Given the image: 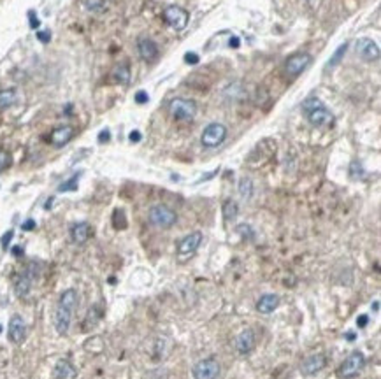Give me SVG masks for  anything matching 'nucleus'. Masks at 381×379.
Segmentation results:
<instances>
[{
  "instance_id": "obj_1",
  "label": "nucleus",
  "mask_w": 381,
  "mask_h": 379,
  "mask_svg": "<svg viewBox=\"0 0 381 379\" xmlns=\"http://www.w3.org/2000/svg\"><path fill=\"white\" fill-rule=\"evenodd\" d=\"M77 304V292L72 288L65 290V292L60 295L58 306H56L55 311V328L60 335H65L70 328V321H72V314L76 311Z\"/></svg>"
},
{
  "instance_id": "obj_2",
  "label": "nucleus",
  "mask_w": 381,
  "mask_h": 379,
  "mask_svg": "<svg viewBox=\"0 0 381 379\" xmlns=\"http://www.w3.org/2000/svg\"><path fill=\"white\" fill-rule=\"evenodd\" d=\"M302 113L313 127H330L334 123V114L323 106L318 97H308L302 102Z\"/></svg>"
},
{
  "instance_id": "obj_3",
  "label": "nucleus",
  "mask_w": 381,
  "mask_h": 379,
  "mask_svg": "<svg viewBox=\"0 0 381 379\" xmlns=\"http://www.w3.org/2000/svg\"><path fill=\"white\" fill-rule=\"evenodd\" d=\"M149 223L158 228H170L177 221V214L165 204H156L149 209Z\"/></svg>"
},
{
  "instance_id": "obj_4",
  "label": "nucleus",
  "mask_w": 381,
  "mask_h": 379,
  "mask_svg": "<svg viewBox=\"0 0 381 379\" xmlns=\"http://www.w3.org/2000/svg\"><path fill=\"white\" fill-rule=\"evenodd\" d=\"M169 113L177 121H190L197 114V104L190 99H174L169 104Z\"/></svg>"
},
{
  "instance_id": "obj_5",
  "label": "nucleus",
  "mask_w": 381,
  "mask_h": 379,
  "mask_svg": "<svg viewBox=\"0 0 381 379\" xmlns=\"http://www.w3.org/2000/svg\"><path fill=\"white\" fill-rule=\"evenodd\" d=\"M227 137V127L222 123H209L202 132L201 142L204 148H218Z\"/></svg>"
},
{
  "instance_id": "obj_6",
  "label": "nucleus",
  "mask_w": 381,
  "mask_h": 379,
  "mask_svg": "<svg viewBox=\"0 0 381 379\" xmlns=\"http://www.w3.org/2000/svg\"><path fill=\"white\" fill-rule=\"evenodd\" d=\"M365 367V356L360 351H353L343 363H341L339 376L344 379H351L362 372V369Z\"/></svg>"
},
{
  "instance_id": "obj_7",
  "label": "nucleus",
  "mask_w": 381,
  "mask_h": 379,
  "mask_svg": "<svg viewBox=\"0 0 381 379\" xmlns=\"http://www.w3.org/2000/svg\"><path fill=\"white\" fill-rule=\"evenodd\" d=\"M311 63V55L309 53H295L284 62V76L288 79H295L302 70Z\"/></svg>"
},
{
  "instance_id": "obj_8",
  "label": "nucleus",
  "mask_w": 381,
  "mask_h": 379,
  "mask_svg": "<svg viewBox=\"0 0 381 379\" xmlns=\"http://www.w3.org/2000/svg\"><path fill=\"white\" fill-rule=\"evenodd\" d=\"M194 379H218L220 376V363L216 358H204L201 362L195 363L194 370Z\"/></svg>"
},
{
  "instance_id": "obj_9",
  "label": "nucleus",
  "mask_w": 381,
  "mask_h": 379,
  "mask_svg": "<svg viewBox=\"0 0 381 379\" xmlns=\"http://www.w3.org/2000/svg\"><path fill=\"white\" fill-rule=\"evenodd\" d=\"M163 20H165L174 30L179 32V30H184V28H186L188 20H190V14H188V11L181 9V7L170 6L163 11Z\"/></svg>"
},
{
  "instance_id": "obj_10",
  "label": "nucleus",
  "mask_w": 381,
  "mask_h": 379,
  "mask_svg": "<svg viewBox=\"0 0 381 379\" xmlns=\"http://www.w3.org/2000/svg\"><path fill=\"white\" fill-rule=\"evenodd\" d=\"M35 277H37V270H35V265H28L23 272L20 274L16 285H14V292H16L18 297H27L30 293L32 286L35 283Z\"/></svg>"
},
{
  "instance_id": "obj_11",
  "label": "nucleus",
  "mask_w": 381,
  "mask_h": 379,
  "mask_svg": "<svg viewBox=\"0 0 381 379\" xmlns=\"http://www.w3.org/2000/svg\"><path fill=\"white\" fill-rule=\"evenodd\" d=\"M201 242H202V234H201V232H192V234L184 235V237L181 239L179 246H177V255H179V258L181 260L190 258V256L199 249Z\"/></svg>"
},
{
  "instance_id": "obj_12",
  "label": "nucleus",
  "mask_w": 381,
  "mask_h": 379,
  "mask_svg": "<svg viewBox=\"0 0 381 379\" xmlns=\"http://www.w3.org/2000/svg\"><path fill=\"white\" fill-rule=\"evenodd\" d=\"M357 53L365 62H374V60L379 58V48L372 39H358Z\"/></svg>"
},
{
  "instance_id": "obj_13",
  "label": "nucleus",
  "mask_w": 381,
  "mask_h": 379,
  "mask_svg": "<svg viewBox=\"0 0 381 379\" xmlns=\"http://www.w3.org/2000/svg\"><path fill=\"white\" fill-rule=\"evenodd\" d=\"M7 334H9L11 342L14 344H21L27 337V325H25L23 318L21 316H13L9 321V328H7Z\"/></svg>"
},
{
  "instance_id": "obj_14",
  "label": "nucleus",
  "mask_w": 381,
  "mask_h": 379,
  "mask_svg": "<svg viewBox=\"0 0 381 379\" xmlns=\"http://www.w3.org/2000/svg\"><path fill=\"white\" fill-rule=\"evenodd\" d=\"M325 365H327L325 355H322V353H316V355L308 356V358L302 362L301 372L304 374V376H315V374H318Z\"/></svg>"
},
{
  "instance_id": "obj_15",
  "label": "nucleus",
  "mask_w": 381,
  "mask_h": 379,
  "mask_svg": "<svg viewBox=\"0 0 381 379\" xmlns=\"http://www.w3.org/2000/svg\"><path fill=\"white\" fill-rule=\"evenodd\" d=\"M137 51H139V56H141L144 62L151 63L158 58V46L155 44V41L148 37H141L137 41Z\"/></svg>"
},
{
  "instance_id": "obj_16",
  "label": "nucleus",
  "mask_w": 381,
  "mask_h": 379,
  "mask_svg": "<svg viewBox=\"0 0 381 379\" xmlns=\"http://www.w3.org/2000/svg\"><path fill=\"white\" fill-rule=\"evenodd\" d=\"M256 344V335L251 328H246L239 334V337L236 339V349L239 355H248V353L253 351Z\"/></svg>"
},
{
  "instance_id": "obj_17",
  "label": "nucleus",
  "mask_w": 381,
  "mask_h": 379,
  "mask_svg": "<svg viewBox=\"0 0 381 379\" xmlns=\"http://www.w3.org/2000/svg\"><path fill=\"white\" fill-rule=\"evenodd\" d=\"M72 137H74V128L70 127V125H63V127H58L53 130L51 144L56 146V148H63L65 144H69Z\"/></svg>"
},
{
  "instance_id": "obj_18",
  "label": "nucleus",
  "mask_w": 381,
  "mask_h": 379,
  "mask_svg": "<svg viewBox=\"0 0 381 379\" xmlns=\"http://www.w3.org/2000/svg\"><path fill=\"white\" fill-rule=\"evenodd\" d=\"M91 235V227L86 223V221H79V223H74L70 227V237L76 244H84V242L90 239Z\"/></svg>"
},
{
  "instance_id": "obj_19",
  "label": "nucleus",
  "mask_w": 381,
  "mask_h": 379,
  "mask_svg": "<svg viewBox=\"0 0 381 379\" xmlns=\"http://www.w3.org/2000/svg\"><path fill=\"white\" fill-rule=\"evenodd\" d=\"M277 306H279V297L274 295V293H265L256 302V311L262 314H270Z\"/></svg>"
},
{
  "instance_id": "obj_20",
  "label": "nucleus",
  "mask_w": 381,
  "mask_h": 379,
  "mask_svg": "<svg viewBox=\"0 0 381 379\" xmlns=\"http://www.w3.org/2000/svg\"><path fill=\"white\" fill-rule=\"evenodd\" d=\"M53 376H55V379L74 377L76 376V369H74L69 360H58V363L55 365V370H53Z\"/></svg>"
},
{
  "instance_id": "obj_21",
  "label": "nucleus",
  "mask_w": 381,
  "mask_h": 379,
  "mask_svg": "<svg viewBox=\"0 0 381 379\" xmlns=\"http://www.w3.org/2000/svg\"><path fill=\"white\" fill-rule=\"evenodd\" d=\"M113 79L115 83H120V84H128L130 83V67L127 63H120L113 69Z\"/></svg>"
},
{
  "instance_id": "obj_22",
  "label": "nucleus",
  "mask_w": 381,
  "mask_h": 379,
  "mask_svg": "<svg viewBox=\"0 0 381 379\" xmlns=\"http://www.w3.org/2000/svg\"><path fill=\"white\" fill-rule=\"evenodd\" d=\"M102 318V311L99 306H91L90 311H88L86 318H84V330H90V328H93L95 325L99 323V320Z\"/></svg>"
},
{
  "instance_id": "obj_23",
  "label": "nucleus",
  "mask_w": 381,
  "mask_h": 379,
  "mask_svg": "<svg viewBox=\"0 0 381 379\" xmlns=\"http://www.w3.org/2000/svg\"><path fill=\"white\" fill-rule=\"evenodd\" d=\"M83 6L88 13H93V14H101V13H106L108 11V0H83Z\"/></svg>"
},
{
  "instance_id": "obj_24",
  "label": "nucleus",
  "mask_w": 381,
  "mask_h": 379,
  "mask_svg": "<svg viewBox=\"0 0 381 379\" xmlns=\"http://www.w3.org/2000/svg\"><path fill=\"white\" fill-rule=\"evenodd\" d=\"M18 100L16 90H0V111L14 106Z\"/></svg>"
},
{
  "instance_id": "obj_25",
  "label": "nucleus",
  "mask_w": 381,
  "mask_h": 379,
  "mask_svg": "<svg viewBox=\"0 0 381 379\" xmlns=\"http://www.w3.org/2000/svg\"><path fill=\"white\" fill-rule=\"evenodd\" d=\"M237 213H239V207H237L236 200H227V202L223 204V218H225V221L236 220Z\"/></svg>"
},
{
  "instance_id": "obj_26",
  "label": "nucleus",
  "mask_w": 381,
  "mask_h": 379,
  "mask_svg": "<svg viewBox=\"0 0 381 379\" xmlns=\"http://www.w3.org/2000/svg\"><path fill=\"white\" fill-rule=\"evenodd\" d=\"M239 193L244 200H250L251 195H253V181L250 177H243L239 181Z\"/></svg>"
},
{
  "instance_id": "obj_27",
  "label": "nucleus",
  "mask_w": 381,
  "mask_h": 379,
  "mask_svg": "<svg viewBox=\"0 0 381 379\" xmlns=\"http://www.w3.org/2000/svg\"><path fill=\"white\" fill-rule=\"evenodd\" d=\"M346 49H348V44H346V42H344V44H341L339 48L336 49V53L332 55V58H330L329 62H327V67H336L337 63H339L341 60H343V56H344V53H346Z\"/></svg>"
},
{
  "instance_id": "obj_28",
  "label": "nucleus",
  "mask_w": 381,
  "mask_h": 379,
  "mask_svg": "<svg viewBox=\"0 0 381 379\" xmlns=\"http://www.w3.org/2000/svg\"><path fill=\"white\" fill-rule=\"evenodd\" d=\"M81 174H74L72 177H70L69 181H65V183H62L58 186V192H74V190H77V179H79Z\"/></svg>"
},
{
  "instance_id": "obj_29",
  "label": "nucleus",
  "mask_w": 381,
  "mask_h": 379,
  "mask_svg": "<svg viewBox=\"0 0 381 379\" xmlns=\"http://www.w3.org/2000/svg\"><path fill=\"white\" fill-rule=\"evenodd\" d=\"M350 176L353 177V179H358V177H364V169H362V165L358 162H353L350 167Z\"/></svg>"
},
{
  "instance_id": "obj_30",
  "label": "nucleus",
  "mask_w": 381,
  "mask_h": 379,
  "mask_svg": "<svg viewBox=\"0 0 381 379\" xmlns=\"http://www.w3.org/2000/svg\"><path fill=\"white\" fill-rule=\"evenodd\" d=\"M11 165V155L7 151H0V172Z\"/></svg>"
},
{
  "instance_id": "obj_31",
  "label": "nucleus",
  "mask_w": 381,
  "mask_h": 379,
  "mask_svg": "<svg viewBox=\"0 0 381 379\" xmlns=\"http://www.w3.org/2000/svg\"><path fill=\"white\" fill-rule=\"evenodd\" d=\"M13 235H14L13 230H7L6 234L2 235V239H0V244H2L4 249H7V246H9V242H11V239H13Z\"/></svg>"
},
{
  "instance_id": "obj_32",
  "label": "nucleus",
  "mask_w": 381,
  "mask_h": 379,
  "mask_svg": "<svg viewBox=\"0 0 381 379\" xmlns=\"http://www.w3.org/2000/svg\"><path fill=\"white\" fill-rule=\"evenodd\" d=\"M184 62L190 63V65H197V63L201 62V58H199V55H195V53H186V55H184Z\"/></svg>"
},
{
  "instance_id": "obj_33",
  "label": "nucleus",
  "mask_w": 381,
  "mask_h": 379,
  "mask_svg": "<svg viewBox=\"0 0 381 379\" xmlns=\"http://www.w3.org/2000/svg\"><path fill=\"white\" fill-rule=\"evenodd\" d=\"M149 100V95L146 93L144 90H139L137 93H135V102L137 104H146Z\"/></svg>"
},
{
  "instance_id": "obj_34",
  "label": "nucleus",
  "mask_w": 381,
  "mask_h": 379,
  "mask_svg": "<svg viewBox=\"0 0 381 379\" xmlns=\"http://www.w3.org/2000/svg\"><path fill=\"white\" fill-rule=\"evenodd\" d=\"M28 20H30V27H32V28H39L41 21H39L37 14H35L34 11H30V13H28Z\"/></svg>"
},
{
  "instance_id": "obj_35",
  "label": "nucleus",
  "mask_w": 381,
  "mask_h": 379,
  "mask_svg": "<svg viewBox=\"0 0 381 379\" xmlns=\"http://www.w3.org/2000/svg\"><path fill=\"white\" fill-rule=\"evenodd\" d=\"M37 39H39L41 42H44V44H46V42L51 41V34H49V30H46V32H37Z\"/></svg>"
},
{
  "instance_id": "obj_36",
  "label": "nucleus",
  "mask_w": 381,
  "mask_h": 379,
  "mask_svg": "<svg viewBox=\"0 0 381 379\" xmlns=\"http://www.w3.org/2000/svg\"><path fill=\"white\" fill-rule=\"evenodd\" d=\"M367 323H369V316H367V314H360V316L357 318V325L360 328H365V327H367Z\"/></svg>"
},
{
  "instance_id": "obj_37",
  "label": "nucleus",
  "mask_w": 381,
  "mask_h": 379,
  "mask_svg": "<svg viewBox=\"0 0 381 379\" xmlns=\"http://www.w3.org/2000/svg\"><path fill=\"white\" fill-rule=\"evenodd\" d=\"M109 139H111V134H109V130H102L101 134H99V142H102V144H104V142H108Z\"/></svg>"
},
{
  "instance_id": "obj_38",
  "label": "nucleus",
  "mask_w": 381,
  "mask_h": 379,
  "mask_svg": "<svg viewBox=\"0 0 381 379\" xmlns=\"http://www.w3.org/2000/svg\"><path fill=\"white\" fill-rule=\"evenodd\" d=\"M21 228H23L25 232H28V230H34V228H35V221H34V220H27V221H25L23 225H21Z\"/></svg>"
},
{
  "instance_id": "obj_39",
  "label": "nucleus",
  "mask_w": 381,
  "mask_h": 379,
  "mask_svg": "<svg viewBox=\"0 0 381 379\" xmlns=\"http://www.w3.org/2000/svg\"><path fill=\"white\" fill-rule=\"evenodd\" d=\"M141 132H137V130H134V132H130V135H128V139H130L132 142H139L141 141Z\"/></svg>"
},
{
  "instance_id": "obj_40",
  "label": "nucleus",
  "mask_w": 381,
  "mask_h": 379,
  "mask_svg": "<svg viewBox=\"0 0 381 379\" xmlns=\"http://www.w3.org/2000/svg\"><path fill=\"white\" fill-rule=\"evenodd\" d=\"M13 255L14 256H21V255H23V248H21V246H14V248H13Z\"/></svg>"
},
{
  "instance_id": "obj_41",
  "label": "nucleus",
  "mask_w": 381,
  "mask_h": 379,
  "mask_svg": "<svg viewBox=\"0 0 381 379\" xmlns=\"http://www.w3.org/2000/svg\"><path fill=\"white\" fill-rule=\"evenodd\" d=\"M229 44L232 46V48H239V39H237V37H232V39H230Z\"/></svg>"
},
{
  "instance_id": "obj_42",
  "label": "nucleus",
  "mask_w": 381,
  "mask_h": 379,
  "mask_svg": "<svg viewBox=\"0 0 381 379\" xmlns=\"http://www.w3.org/2000/svg\"><path fill=\"white\" fill-rule=\"evenodd\" d=\"M346 337H348V341H351V342L355 341V334H353V332H348V334H346Z\"/></svg>"
},
{
  "instance_id": "obj_43",
  "label": "nucleus",
  "mask_w": 381,
  "mask_h": 379,
  "mask_svg": "<svg viewBox=\"0 0 381 379\" xmlns=\"http://www.w3.org/2000/svg\"><path fill=\"white\" fill-rule=\"evenodd\" d=\"M372 309H374V311H378V309H379V302H378V300H376V302L372 304Z\"/></svg>"
},
{
  "instance_id": "obj_44",
  "label": "nucleus",
  "mask_w": 381,
  "mask_h": 379,
  "mask_svg": "<svg viewBox=\"0 0 381 379\" xmlns=\"http://www.w3.org/2000/svg\"><path fill=\"white\" fill-rule=\"evenodd\" d=\"M0 334H2V325H0Z\"/></svg>"
}]
</instances>
